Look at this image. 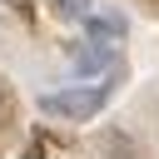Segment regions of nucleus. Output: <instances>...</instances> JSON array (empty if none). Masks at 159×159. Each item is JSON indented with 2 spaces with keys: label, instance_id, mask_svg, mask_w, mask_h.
Segmentation results:
<instances>
[{
  "label": "nucleus",
  "instance_id": "nucleus-1",
  "mask_svg": "<svg viewBox=\"0 0 159 159\" xmlns=\"http://www.w3.org/2000/svg\"><path fill=\"white\" fill-rule=\"evenodd\" d=\"M104 99H109V89H104V84H94V89L70 84V89L40 94V109H45V114H60V119H94V114L104 109Z\"/></svg>",
  "mask_w": 159,
  "mask_h": 159
},
{
  "label": "nucleus",
  "instance_id": "nucleus-2",
  "mask_svg": "<svg viewBox=\"0 0 159 159\" xmlns=\"http://www.w3.org/2000/svg\"><path fill=\"white\" fill-rule=\"evenodd\" d=\"M70 65H75L80 75H94V70H114V45H99V40L70 45Z\"/></svg>",
  "mask_w": 159,
  "mask_h": 159
},
{
  "label": "nucleus",
  "instance_id": "nucleus-3",
  "mask_svg": "<svg viewBox=\"0 0 159 159\" xmlns=\"http://www.w3.org/2000/svg\"><path fill=\"white\" fill-rule=\"evenodd\" d=\"M60 20H89V0H55Z\"/></svg>",
  "mask_w": 159,
  "mask_h": 159
}]
</instances>
